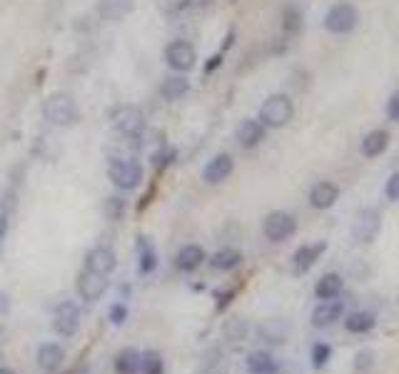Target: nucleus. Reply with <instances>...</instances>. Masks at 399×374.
<instances>
[{"label":"nucleus","mask_w":399,"mask_h":374,"mask_svg":"<svg viewBox=\"0 0 399 374\" xmlns=\"http://www.w3.org/2000/svg\"><path fill=\"white\" fill-rule=\"evenodd\" d=\"M80 329V307L73 300H60L53 310V332L63 339H73Z\"/></svg>","instance_id":"nucleus-4"},{"label":"nucleus","mask_w":399,"mask_h":374,"mask_svg":"<svg viewBox=\"0 0 399 374\" xmlns=\"http://www.w3.org/2000/svg\"><path fill=\"white\" fill-rule=\"evenodd\" d=\"M108 274H98V272H90V269H83L78 274V295L83 302H98L103 300V295L108 292Z\"/></svg>","instance_id":"nucleus-10"},{"label":"nucleus","mask_w":399,"mask_h":374,"mask_svg":"<svg viewBox=\"0 0 399 374\" xmlns=\"http://www.w3.org/2000/svg\"><path fill=\"white\" fill-rule=\"evenodd\" d=\"M247 322L245 320H232V322H227L225 325V337L227 339H235V342H242V339L247 337Z\"/></svg>","instance_id":"nucleus-32"},{"label":"nucleus","mask_w":399,"mask_h":374,"mask_svg":"<svg viewBox=\"0 0 399 374\" xmlns=\"http://www.w3.org/2000/svg\"><path fill=\"white\" fill-rule=\"evenodd\" d=\"M108 177L117 190H135L142 182V165L132 158H112L110 165H108Z\"/></svg>","instance_id":"nucleus-2"},{"label":"nucleus","mask_w":399,"mask_h":374,"mask_svg":"<svg viewBox=\"0 0 399 374\" xmlns=\"http://www.w3.org/2000/svg\"><path fill=\"white\" fill-rule=\"evenodd\" d=\"M140 374H165V359L155 349L140 354Z\"/></svg>","instance_id":"nucleus-29"},{"label":"nucleus","mask_w":399,"mask_h":374,"mask_svg":"<svg viewBox=\"0 0 399 374\" xmlns=\"http://www.w3.org/2000/svg\"><path fill=\"white\" fill-rule=\"evenodd\" d=\"M342 290H345V279H342L337 272H327V274H322V277L317 279L315 297L320 302L322 300H335V297H340Z\"/></svg>","instance_id":"nucleus-22"},{"label":"nucleus","mask_w":399,"mask_h":374,"mask_svg":"<svg viewBox=\"0 0 399 374\" xmlns=\"http://www.w3.org/2000/svg\"><path fill=\"white\" fill-rule=\"evenodd\" d=\"M140 354L142 352H137V349H132V347L122 349L115 357V362H112L115 374H140Z\"/></svg>","instance_id":"nucleus-26"},{"label":"nucleus","mask_w":399,"mask_h":374,"mask_svg":"<svg viewBox=\"0 0 399 374\" xmlns=\"http://www.w3.org/2000/svg\"><path fill=\"white\" fill-rule=\"evenodd\" d=\"M242 264V252L235 247H222L210 257V267L217 272H232Z\"/></svg>","instance_id":"nucleus-23"},{"label":"nucleus","mask_w":399,"mask_h":374,"mask_svg":"<svg viewBox=\"0 0 399 374\" xmlns=\"http://www.w3.org/2000/svg\"><path fill=\"white\" fill-rule=\"evenodd\" d=\"M205 3H210V0H180L183 8H200V6H205Z\"/></svg>","instance_id":"nucleus-39"},{"label":"nucleus","mask_w":399,"mask_h":374,"mask_svg":"<svg viewBox=\"0 0 399 374\" xmlns=\"http://www.w3.org/2000/svg\"><path fill=\"white\" fill-rule=\"evenodd\" d=\"M282 28L287 35H297L299 30H302V16H299V11H294V8H287L282 16Z\"/></svg>","instance_id":"nucleus-31"},{"label":"nucleus","mask_w":399,"mask_h":374,"mask_svg":"<svg viewBox=\"0 0 399 374\" xmlns=\"http://www.w3.org/2000/svg\"><path fill=\"white\" fill-rule=\"evenodd\" d=\"M382 230V212L374 210V207H364V210L357 212L352 222V238L354 242H372L374 238Z\"/></svg>","instance_id":"nucleus-8"},{"label":"nucleus","mask_w":399,"mask_h":374,"mask_svg":"<svg viewBox=\"0 0 399 374\" xmlns=\"http://www.w3.org/2000/svg\"><path fill=\"white\" fill-rule=\"evenodd\" d=\"M384 195H387V200L399 202V173H394L392 177L387 180V187H384Z\"/></svg>","instance_id":"nucleus-36"},{"label":"nucleus","mask_w":399,"mask_h":374,"mask_svg":"<svg viewBox=\"0 0 399 374\" xmlns=\"http://www.w3.org/2000/svg\"><path fill=\"white\" fill-rule=\"evenodd\" d=\"M42 117L55 127H68L73 122H78L80 117L78 103L68 93H53V95H47V100L42 103Z\"/></svg>","instance_id":"nucleus-1"},{"label":"nucleus","mask_w":399,"mask_h":374,"mask_svg":"<svg viewBox=\"0 0 399 374\" xmlns=\"http://www.w3.org/2000/svg\"><path fill=\"white\" fill-rule=\"evenodd\" d=\"M190 90V83L185 75H170V78L163 80V85H160V95L165 98V100H180V98L187 95Z\"/></svg>","instance_id":"nucleus-25"},{"label":"nucleus","mask_w":399,"mask_h":374,"mask_svg":"<svg viewBox=\"0 0 399 374\" xmlns=\"http://www.w3.org/2000/svg\"><path fill=\"white\" fill-rule=\"evenodd\" d=\"M327 245L325 242H310V245H299L292 255V272L294 274H305L310 272L317 264V259L325 255Z\"/></svg>","instance_id":"nucleus-12"},{"label":"nucleus","mask_w":399,"mask_h":374,"mask_svg":"<svg viewBox=\"0 0 399 374\" xmlns=\"http://www.w3.org/2000/svg\"><path fill=\"white\" fill-rule=\"evenodd\" d=\"M310 359H312V367L315 369H325L332 359V347L327 342H315L310 349Z\"/></svg>","instance_id":"nucleus-30"},{"label":"nucleus","mask_w":399,"mask_h":374,"mask_svg":"<svg viewBox=\"0 0 399 374\" xmlns=\"http://www.w3.org/2000/svg\"><path fill=\"white\" fill-rule=\"evenodd\" d=\"M90 272H98V274H110L115 269V252L105 245H98V247L88 250L85 255V267Z\"/></svg>","instance_id":"nucleus-15"},{"label":"nucleus","mask_w":399,"mask_h":374,"mask_svg":"<svg viewBox=\"0 0 399 374\" xmlns=\"http://www.w3.org/2000/svg\"><path fill=\"white\" fill-rule=\"evenodd\" d=\"M137 269H140V274H150L158 269V252H155L153 242L147 238H137Z\"/></svg>","instance_id":"nucleus-24"},{"label":"nucleus","mask_w":399,"mask_h":374,"mask_svg":"<svg viewBox=\"0 0 399 374\" xmlns=\"http://www.w3.org/2000/svg\"><path fill=\"white\" fill-rule=\"evenodd\" d=\"M6 232H8V217L0 212V240L6 238Z\"/></svg>","instance_id":"nucleus-41"},{"label":"nucleus","mask_w":399,"mask_h":374,"mask_svg":"<svg viewBox=\"0 0 399 374\" xmlns=\"http://www.w3.org/2000/svg\"><path fill=\"white\" fill-rule=\"evenodd\" d=\"M205 259H207L205 250L200 247V245L190 242V245H185V247H180L178 257H175V267H178L180 272H195Z\"/></svg>","instance_id":"nucleus-20"},{"label":"nucleus","mask_w":399,"mask_h":374,"mask_svg":"<svg viewBox=\"0 0 399 374\" xmlns=\"http://www.w3.org/2000/svg\"><path fill=\"white\" fill-rule=\"evenodd\" d=\"M287 334H289V325L284 320H265L262 325L258 327V337L262 339L265 344H284L287 342Z\"/></svg>","instance_id":"nucleus-17"},{"label":"nucleus","mask_w":399,"mask_h":374,"mask_svg":"<svg viewBox=\"0 0 399 374\" xmlns=\"http://www.w3.org/2000/svg\"><path fill=\"white\" fill-rule=\"evenodd\" d=\"M35 362L45 374H55L65 362V349L60 347L58 342H45V344H40V347H37Z\"/></svg>","instance_id":"nucleus-14"},{"label":"nucleus","mask_w":399,"mask_h":374,"mask_svg":"<svg viewBox=\"0 0 399 374\" xmlns=\"http://www.w3.org/2000/svg\"><path fill=\"white\" fill-rule=\"evenodd\" d=\"M342 317H345V302L342 300H322L320 305L312 310V327H317V329H325V327H332L335 322H340Z\"/></svg>","instance_id":"nucleus-11"},{"label":"nucleus","mask_w":399,"mask_h":374,"mask_svg":"<svg viewBox=\"0 0 399 374\" xmlns=\"http://www.w3.org/2000/svg\"><path fill=\"white\" fill-rule=\"evenodd\" d=\"M262 232L270 242H284V240H289L294 232H297V220H294V215H289V212L274 210L265 217Z\"/></svg>","instance_id":"nucleus-6"},{"label":"nucleus","mask_w":399,"mask_h":374,"mask_svg":"<svg viewBox=\"0 0 399 374\" xmlns=\"http://www.w3.org/2000/svg\"><path fill=\"white\" fill-rule=\"evenodd\" d=\"M0 374H16L13 369H8V367H0Z\"/></svg>","instance_id":"nucleus-42"},{"label":"nucleus","mask_w":399,"mask_h":374,"mask_svg":"<svg viewBox=\"0 0 399 374\" xmlns=\"http://www.w3.org/2000/svg\"><path fill=\"white\" fill-rule=\"evenodd\" d=\"M294 115V105L292 100H289L287 95H270L267 100L262 103V107H260V122H262L265 127H272V130H277V127H284L289 120H292Z\"/></svg>","instance_id":"nucleus-3"},{"label":"nucleus","mask_w":399,"mask_h":374,"mask_svg":"<svg viewBox=\"0 0 399 374\" xmlns=\"http://www.w3.org/2000/svg\"><path fill=\"white\" fill-rule=\"evenodd\" d=\"M122 210H125V202H122V197H110L105 205V212L110 220H120Z\"/></svg>","instance_id":"nucleus-35"},{"label":"nucleus","mask_w":399,"mask_h":374,"mask_svg":"<svg viewBox=\"0 0 399 374\" xmlns=\"http://www.w3.org/2000/svg\"><path fill=\"white\" fill-rule=\"evenodd\" d=\"M8 310H11V300H8L6 292H0V315H6Z\"/></svg>","instance_id":"nucleus-40"},{"label":"nucleus","mask_w":399,"mask_h":374,"mask_svg":"<svg viewBox=\"0 0 399 374\" xmlns=\"http://www.w3.org/2000/svg\"><path fill=\"white\" fill-rule=\"evenodd\" d=\"M387 117L392 122H399V90H397V93H392V98H389V103H387Z\"/></svg>","instance_id":"nucleus-37"},{"label":"nucleus","mask_w":399,"mask_h":374,"mask_svg":"<svg viewBox=\"0 0 399 374\" xmlns=\"http://www.w3.org/2000/svg\"><path fill=\"white\" fill-rule=\"evenodd\" d=\"M265 132H267V127L260 120H245L237 127V143H240V148L253 150L265 140Z\"/></svg>","instance_id":"nucleus-18"},{"label":"nucleus","mask_w":399,"mask_h":374,"mask_svg":"<svg viewBox=\"0 0 399 374\" xmlns=\"http://www.w3.org/2000/svg\"><path fill=\"white\" fill-rule=\"evenodd\" d=\"M387 145H389V132L387 130H372L362 140V153L367 155V158H379V155L387 150Z\"/></svg>","instance_id":"nucleus-27"},{"label":"nucleus","mask_w":399,"mask_h":374,"mask_svg":"<svg viewBox=\"0 0 399 374\" xmlns=\"http://www.w3.org/2000/svg\"><path fill=\"white\" fill-rule=\"evenodd\" d=\"M215 297H217V310H225V307L230 305V300H232V290H227V292H215Z\"/></svg>","instance_id":"nucleus-38"},{"label":"nucleus","mask_w":399,"mask_h":374,"mask_svg":"<svg viewBox=\"0 0 399 374\" xmlns=\"http://www.w3.org/2000/svg\"><path fill=\"white\" fill-rule=\"evenodd\" d=\"M132 11V0H100V16L105 21H120Z\"/></svg>","instance_id":"nucleus-28"},{"label":"nucleus","mask_w":399,"mask_h":374,"mask_svg":"<svg viewBox=\"0 0 399 374\" xmlns=\"http://www.w3.org/2000/svg\"><path fill=\"white\" fill-rule=\"evenodd\" d=\"M110 122L120 135L137 137L145 127V115L137 105H117L115 110H110Z\"/></svg>","instance_id":"nucleus-5"},{"label":"nucleus","mask_w":399,"mask_h":374,"mask_svg":"<svg viewBox=\"0 0 399 374\" xmlns=\"http://www.w3.org/2000/svg\"><path fill=\"white\" fill-rule=\"evenodd\" d=\"M337 200H340V187L335 182L322 180V182H317L310 190V205L315 210H330Z\"/></svg>","instance_id":"nucleus-16"},{"label":"nucleus","mask_w":399,"mask_h":374,"mask_svg":"<svg viewBox=\"0 0 399 374\" xmlns=\"http://www.w3.org/2000/svg\"><path fill=\"white\" fill-rule=\"evenodd\" d=\"M372 364H374V352H372V349H362V352L354 354V369H357L359 374L369 372V369H372Z\"/></svg>","instance_id":"nucleus-33"},{"label":"nucleus","mask_w":399,"mask_h":374,"mask_svg":"<svg viewBox=\"0 0 399 374\" xmlns=\"http://www.w3.org/2000/svg\"><path fill=\"white\" fill-rule=\"evenodd\" d=\"M374 327H377V317L369 310L349 312V315L345 317V329L349 334H367V332H372Z\"/></svg>","instance_id":"nucleus-21"},{"label":"nucleus","mask_w":399,"mask_h":374,"mask_svg":"<svg viewBox=\"0 0 399 374\" xmlns=\"http://www.w3.org/2000/svg\"><path fill=\"white\" fill-rule=\"evenodd\" d=\"M195 60H197V53H195V48L187 40H173L168 48H165V63H168L175 73H187V70H192Z\"/></svg>","instance_id":"nucleus-9"},{"label":"nucleus","mask_w":399,"mask_h":374,"mask_svg":"<svg viewBox=\"0 0 399 374\" xmlns=\"http://www.w3.org/2000/svg\"><path fill=\"white\" fill-rule=\"evenodd\" d=\"M245 369L250 374H277L279 372V362L265 349H258V352H250L245 359Z\"/></svg>","instance_id":"nucleus-19"},{"label":"nucleus","mask_w":399,"mask_h":374,"mask_svg":"<svg viewBox=\"0 0 399 374\" xmlns=\"http://www.w3.org/2000/svg\"><path fill=\"white\" fill-rule=\"evenodd\" d=\"M359 23V16L354 11V6L349 3H337L327 11L325 16V28L335 35H347V33H352Z\"/></svg>","instance_id":"nucleus-7"},{"label":"nucleus","mask_w":399,"mask_h":374,"mask_svg":"<svg viewBox=\"0 0 399 374\" xmlns=\"http://www.w3.org/2000/svg\"><path fill=\"white\" fill-rule=\"evenodd\" d=\"M108 317H110V325H115V327L125 325V320H127V305H125V302H112V307L108 310Z\"/></svg>","instance_id":"nucleus-34"},{"label":"nucleus","mask_w":399,"mask_h":374,"mask_svg":"<svg viewBox=\"0 0 399 374\" xmlns=\"http://www.w3.org/2000/svg\"><path fill=\"white\" fill-rule=\"evenodd\" d=\"M232 170H235V160H232V155L220 153L205 165V170H202V180H205L207 185H220L230 177Z\"/></svg>","instance_id":"nucleus-13"}]
</instances>
